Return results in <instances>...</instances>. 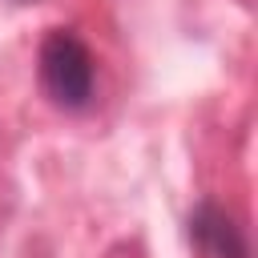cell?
I'll return each mask as SVG.
<instances>
[{
  "label": "cell",
  "instance_id": "cell-1",
  "mask_svg": "<svg viewBox=\"0 0 258 258\" xmlns=\"http://www.w3.org/2000/svg\"><path fill=\"white\" fill-rule=\"evenodd\" d=\"M36 73H40V89L48 93V101L56 109L81 113V109L93 105V93H97V60H93L89 44L73 28H52L40 40Z\"/></svg>",
  "mask_w": 258,
  "mask_h": 258
},
{
  "label": "cell",
  "instance_id": "cell-2",
  "mask_svg": "<svg viewBox=\"0 0 258 258\" xmlns=\"http://www.w3.org/2000/svg\"><path fill=\"white\" fill-rule=\"evenodd\" d=\"M189 242L202 258H250L242 226L218 202H198V210L189 214Z\"/></svg>",
  "mask_w": 258,
  "mask_h": 258
},
{
  "label": "cell",
  "instance_id": "cell-3",
  "mask_svg": "<svg viewBox=\"0 0 258 258\" xmlns=\"http://www.w3.org/2000/svg\"><path fill=\"white\" fill-rule=\"evenodd\" d=\"M12 4H36V0H12Z\"/></svg>",
  "mask_w": 258,
  "mask_h": 258
}]
</instances>
